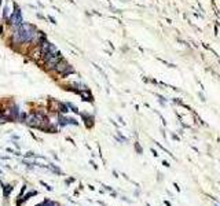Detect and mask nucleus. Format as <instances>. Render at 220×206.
Returning a JSON list of instances; mask_svg holds the SVG:
<instances>
[{"instance_id":"obj_2","label":"nucleus","mask_w":220,"mask_h":206,"mask_svg":"<svg viewBox=\"0 0 220 206\" xmlns=\"http://www.w3.org/2000/svg\"><path fill=\"white\" fill-rule=\"evenodd\" d=\"M62 59H63V58H62V55H61V54H58V55H55V57L50 58L48 60H46V62H44V66H46V69L48 71H51Z\"/></svg>"},{"instance_id":"obj_4","label":"nucleus","mask_w":220,"mask_h":206,"mask_svg":"<svg viewBox=\"0 0 220 206\" xmlns=\"http://www.w3.org/2000/svg\"><path fill=\"white\" fill-rule=\"evenodd\" d=\"M8 17H10V14H8V7H7V6H6V7L3 8V18H4V19H6V21H7V19H8Z\"/></svg>"},{"instance_id":"obj_6","label":"nucleus","mask_w":220,"mask_h":206,"mask_svg":"<svg viewBox=\"0 0 220 206\" xmlns=\"http://www.w3.org/2000/svg\"><path fill=\"white\" fill-rule=\"evenodd\" d=\"M48 18H50V21H51V22H52V24H55V19H54V18H52V17H48Z\"/></svg>"},{"instance_id":"obj_7","label":"nucleus","mask_w":220,"mask_h":206,"mask_svg":"<svg viewBox=\"0 0 220 206\" xmlns=\"http://www.w3.org/2000/svg\"><path fill=\"white\" fill-rule=\"evenodd\" d=\"M0 7H1V0H0Z\"/></svg>"},{"instance_id":"obj_1","label":"nucleus","mask_w":220,"mask_h":206,"mask_svg":"<svg viewBox=\"0 0 220 206\" xmlns=\"http://www.w3.org/2000/svg\"><path fill=\"white\" fill-rule=\"evenodd\" d=\"M7 24L11 26L13 29H18L19 26L24 24V17H22V11L21 8L18 7V4L14 1V11L10 14L7 19Z\"/></svg>"},{"instance_id":"obj_3","label":"nucleus","mask_w":220,"mask_h":206,"mask_svg":"<svg viewBox=\"0 0 220 206\" xmlns=\"http://www.w3.org/2000/svg\"><path fill=\"white\" fill-rule=\"evenodd\" d=\"M69 66H70V65H69L65 59H62L59 63H58L57 66H55V68H54L52 70L50 71V73H52V74H59L61 76V74H63L65 71H66V69H68Z\"/></svg>"},{"instance_id":"obj_5","label":"nucleus","mask_w":220,"mask_h":206,"mask_svg":"<svg viewBox=\"0 0 220 206\" xmlns=\"http://www.w3.org/2000/svg\"><path fill=\"white\" fill-rule=\"evenodd\" d=\"M3 35H4V28L1 25V22H0V36H3Z\"/></svg>"}]
</instances>
